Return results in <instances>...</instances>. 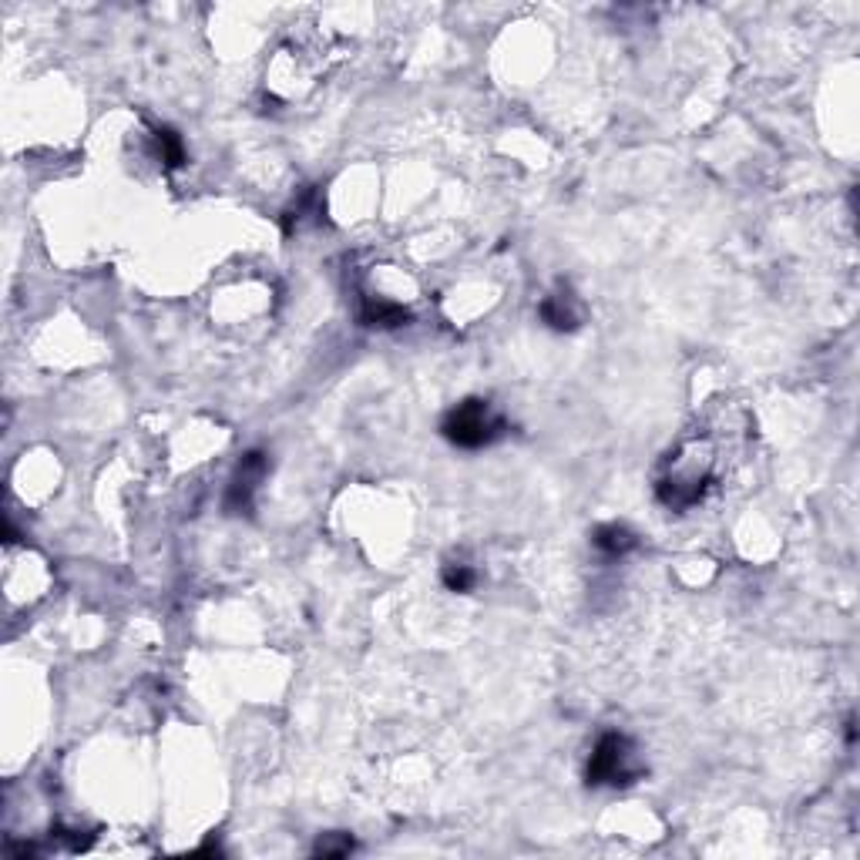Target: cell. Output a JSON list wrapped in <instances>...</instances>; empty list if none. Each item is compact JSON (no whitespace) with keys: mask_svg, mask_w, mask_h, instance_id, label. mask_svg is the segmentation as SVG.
<instances>
[{"mask_svg":"<svg viewBox=\"0 0 860 860\" xmlns=\"http://www.w3.org/2000/svg\"><path fill=\"white\" fill-rule=\"evenodd\" d=\"M441 430L454 447L478 451V447H488L504 434V420L488 400H464L444 417Z\"/></svg>","mask_w":860,"mask_h":860,"instance_id":"obj_3","label":"cell"},{"mask_svg":"<svg viewBox=\"0 0 860 860\" xmlns=\"http://www.w3.org/2000/svg\"><path fill=\"white\" fill-rule=\"evenodd\" d=\"M642 777V763L635 756V743L622 733H602L588 756L585 780L588 787H629Z\"/></svg>","mask_w":860,"mask_h":860,"instance_id":"obj_2","label":"cell"},{"mask_svg":"<svg viewBox=\"0 0 860 860\" xmlns=\"http://www.w3.org/2000/svg\"><path fill=\"white\" fill-rule=\"evenodd\" d=\"M444 585L451 588V592H471L474 585H478V572H474L471 565H464V562H451V565H444Z\"/></svg>","mask_w":860,"mask_h":860,"instance_id":"obj_8","label":"cell"},{"mask_svg":"<svg viewBox=\"0 0 860 860\" xmlns=\"http://www.w3.org/2000/svg\"><path fill=\"white\" fill-rule=\"evenodd\" d=\"M538 313H541V320H545L551 330H575L578 326V320H582V313H578V303H575V296L568 293V289L562 286V289H555V293L551 296H545L541 299V306H538Z\"/></svg>","mask_w":860,"mask_h":860,"instance_id":"obj_5","label":"cell"},{"mask_svg":"<svg viewBox=\"0 0 860 860\" xmlns=\"http://www.w3.org/2000/svg\"><path fill=\"white\" fill-rule=\"evenodd\" d=\"M266 454L263 451H249L246 457L239 461L236 474H232V484H229V494H226V508L232 514H242L252 508V498L259 491V481L266 478Z\"/></svg>","mask_w":860,"mask_h":860,"instance_id":"obj_4","label":"cell"},{"mask_svg":"<svg viewBox=\"0 0 860 860\" xmlns=\"http://www.w3.org/2000/svg\"><path fill=\"white\" fill-rule=\"evenodd\" d=\"M592 545L602 551V555L619 558V555H625V551H632L639 541H635V535L625 525H602V528H595Z\"/></svg>","mask_w":860,"mask_h":860,"instance_id":"obj_7","label":"cell"},{"mask_svg":"<svg viewBox=\"0 0 860 860\" xmlns=\"http://www.w3.org/2000/svg\"><path fill=\"white\" fill-rule=\"evenodd\" d=\"M350 850H353V840L350 837L336 840V834L323 837L320 844H316V854H323V857H343V854H350Z\"/></svg>","mask_w":860,"mask_h":860,"instance_id":"obj_10","label":"cell"},{"mask_svg":"<svg viewBox=\"0 0 860 860\" xmlns=\"http://www.w3.org/2000/svg\"><path fill=\"white\" fill-rule=\"evenodd\" d=\"M155 142H158V152H162V162L168 168H179L185 162V152H182V138L172 132V128H158L155 132Z\"/></svg>","mask_w":860,"mask_h":860,"instance_id":"obj_9","label":"cell"},{"mask_svg":"<svg viewBox=\"0 0 860 860\" xmlns=\"http://www.w3.org/2000/svg\"><path fill=\"white\" fill-rule=\"evenodd\" d=\"M716 444L709 437L696 434L686 437L676 451L666 457L662 474L656 481V498L666 504L669 511H689L693 504L706 498V491L716 481Z\"/></svg>","mask_w":860,"mask_h":860,"instance_id":"obj_1","label":"cell"},{"mask_svg":"<svg viewBox=\"0 0 860 860\" xmlns=\"http://www.w3.org/2000/svg\"><path fill=\"white\" fill-rule=\"evenodd\" d=\"M360 320L363 326H404L410 320V313L394 299L383 296H367L360 306Z\"/></svg>","mask_w":860,"mask_h":860,"instance_id":"obj_6","label":"cell"}]
</instances>
